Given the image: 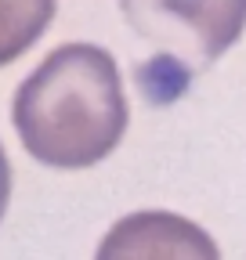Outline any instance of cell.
<instances>
[{
	"label": "cell",
	"instance_id": "6da1fadb",
	"mask_svg": "<svg viewBox=\"0 0 246 260\" xmlns=\"http://www.w3.org/2000/svg\"><path fill=\"white\" fill-rule=\"evenodd\" d=\"M11 119L25 152L44 167L83 170L102 162L131 119L116 58L87 40L54 47L18 83Z\"/></svg>",
	"mask_w": 246,
	"mask_h": 260
},
{
	"label": "cell",
	"instance_id": "7a4b0ae2",
	"mask_svg": "<svg viewBox=\"0 0 246 260\" xmlns=\"http://www.w3.org/2000/svg\"><path fill=\"white\" fill-rule=\"evenodd\" d=\"M123 11L138 37L160 47L134 73L152 105L181 98L189 80L228 51L246 25V0H123Z\"/></svg>",
	"mask_w": 246,
	"mask_h": 260
},
{
	"label": "cell",
	"instance_id": "3957f363",
	"mask_svg": "<svg viewBox=\"0 0 246 260\" xmlns=\"http://www.w3.org/2000/svg\"><path fill=\"white\" fill-rule=\"evenodd\" d=\"M95 260H221L206 228L170 210H134L98 242Z\"/></svg>",
	"mask_w": 246,
	"mask_h": 260
},
{
	"label": "cell",
	"instance_id": "277c9868",
	"mask_svg": "<svg viewBox=\"0 0 246 260\" xmlns=\"http://www.w3.org/2000/svg\"><path fill=\"white\" fill-rule=\"evenodd\" d=\"M54 8L58 0H0V65L15 61L44 37Z\"/></svg>",
	"mask_w": 246,
	"mask_h": 260
},
{
	"label": "cell",
	"instance_id": "5b68a950",
	"mask_svg": "<svg viewBox=\"0 0 246 260\" xmlns=\"http://www.w3.org/2000/svg\"><path fill=\"white\" fill-rule=\"evenodd\" d=\"M8 199H11V162L4 155V145H0V220H4Z\"/></svg>",
	"mask_w": 246,
	"mask_h": 260
}]
</instances>
